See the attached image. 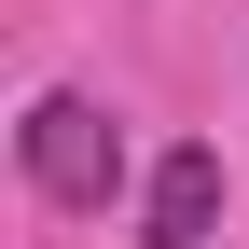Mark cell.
<instances>
[{"instance_id":"6da1fadb","label":"cell","mask_w":249,"mask_h":249,"mask_svg":"<svg viewBox=\"0 0 249 249\" xmlns=\"http://www.w3.org/2000/svg\"><path fill=\"white\" fill-rule=\"evenodd\" d=\"M14 152H28V180H42L55 208H111V194H124V124L83 97V83L28 97V139H14Z\"/></svg>"},{"instance_id":"7a4b0ae2","label":"cell","mask_w":249,"mask_h":249,"mask_svg":"<svg viewBox=\"0 0 249 249\" xmlns=\"http://www.w3.org/2000/svg\"><path fill=\"white\" fill-rule=\"evenodd\" d=\"M208 235H222V152L180 139L152 166V194H139V249H208Z\"/></svg>"}]
</instances>
